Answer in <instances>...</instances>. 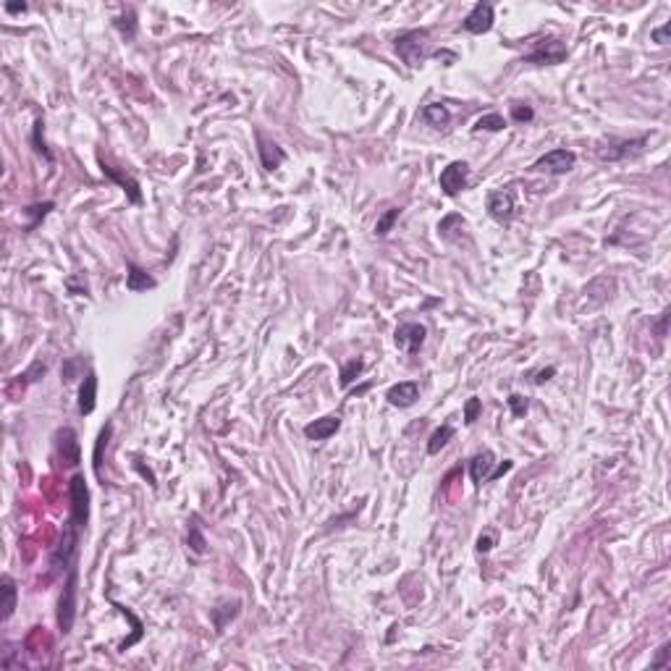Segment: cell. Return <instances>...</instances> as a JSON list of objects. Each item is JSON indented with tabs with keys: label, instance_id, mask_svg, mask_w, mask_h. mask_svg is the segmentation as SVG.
Instances as JSON below:
<instances>
[{
	"label": "cell",
	"instance_id": "6da1fadb",
	"mask_svg": "<svg viewBox=\"0 0 671 671\" xmlns=\"http://www.w3.org/2000/svg\"><path fill=\"white\" fill-rule=\"evenodd\" d=\"M396 53L409 68H417L430 55V32L428 29H409L396 37Z\"/></svg>",
	"mask_w": 671,
	"mask_h": 671
},
{
	"label": "cell",
	"instance_id": "7a4b0ae2",
	"mask_svg": "<svg viewBox=\"0 0 671 671\" xmlns=\"http://www.w3.org/2000/svg\"><path fill=\"white\" fill-rule=\"evenodd\" d=\"M77 592H79V569L77 564L68 569V577L63 582V590L58 595V630L61 634H68L74 630V621H77Z\"/></svg>",
	"mask_w": 671,
	"mask_h": 671
},
{
	"label": "cell",
	"instance_id": "3957f363",
	"mask_svg": "<svg viewBox=\"0 0 671 671\" xmlns=\"http://www.w3.org/2000/svg\"><path fill=\"white\" fill-rule=\"evenodd\" d=\"M68 501H71V522L84 530L87 522H90V488H87V480L84 474H74L71 483H68Z\"/></svg>",
	"mask_w": 671,
	"mask_h": 671
},
{
	"label": "cell",
	"instance_id": "277c9868",
	"mask_svg": "<svg viewBox=\"0 0 671 671\" xmlns=\"http://www.w3.org/2000/svg\"><path fill=\"white\" fill-rule=\"evenodd\" d=\"M564 61H566V45L559 37H543L525 55V63H535V66H559Z\"/></svg>",
	"mask_w": 671,
	"mask_h": 671
},
{
	"label": "cell",
	"instance_id": "5b68a950",
	"mask_svg": "<svg viewBox=\"0 0 671 671\" xmlns=\"http://www.w3.org/2000/svg\"><path fill=\"white\" fill-rule=\"evenodd\" d=\"M574 163H577V155H574L572 150L556 147V150L545 152V155H540V158L532 163V171L548 173V176H564V173H569L572 168H574Z\"/></svg>",
	"mask_w": 671,
	"mask_h": 671
},
{
	"label": "cell",
	"instance_id": "8992f818",
	"mask_svg": "<svg viewBox=\"0 0 671 671\" xmlns=\"http://www.w3.org/2000/svg\"><path fill=\"white\" fill-rule=\"evenodd\" d=\"M648 145V137H637V139H624V142H611L605 147H598V158L603 163H619V160L637 158Z\"/></svg>",
	"mask_w": 671,
	"mask_h": 671
},
{
	"label": "cell",
	"instance_id": "52a82bcc",
	"mask_svg": "<svg viewBox=\"0 0 671 671\" xmlns=\"http://www.w3.org/2000/svg\"><path fill=\"white\" fill-rule=\"evenodd\" d=\"M55 451H58V459L63 467H77L81 461V448H79V438H77V430L74 428H61L55 433Z\"/></svg>",
	"mask_w": 671,
	"mask_h": 671
},
{
	"label": "cell",
	"instance_id": "ba28073f",
	"mask_svg": "<svg viewBox=\"0 0 671 671\" xmlns=\"http://www.w3.org/2000/svg\"><path fill=\"white\" fill-rule=\"evenodd\" d=\"M467 179H470V166L464 160H454L441 171L438 181H441V189H443L446 197H457L461 189L467 186Z\"/></svg>",
	"mask_w": 671,
	"mask_h": 671
},
{
	"label": "cell",
	"instance_id": "9c48e42d",
	"mask_svg": "<svg viewBox=\"0 0 671 671\" xmlns=\"http://www.w3.org/2000/svg\"><path fill=\"white\" fill-rule=\"evenodd\" d=\"M514 210H517V202H514L512 189H499V192H490L488 194V212H490L493 221L509 223L514 218Z\"/></svg>",
	"mask_w": 671,
	"mask_h": 671
},
{
	"label": "cell",
	"instance_id": "30bf717a",
	"mask_svg": "<svg viewBox=\"0 0 671 671\" xmlns=\"http://www.w3.org/2000/svg\"><path fill=\"white\" fill-rule=\"evenodd\" d=\"M425 336H428V328L420 326V323H404L396 328V346L404 349L407 354H417L425 343Z\"/></svg>",
	"mask_w": 671,
	"mask_h": 671
},
{
	"label": "cell",
	"instance_id": "8fae6325",
	"mask_svg": "<svg viewBox=\"0 0 671 671\" xmlns=\"http://www.w3.org/2000/svg\"><path fill=\"white\" fill-rule=\"evenodd\" d=\"M461 27H464V32H470V34H485V32H490L493 29V6L490 3H477V6H472V11L464 16Z\"/></svg>",
	"mask_w": 671,
	"mask_h": 671
},
{
	"label": "cell",
	"instance_id": "7c38bea8",
	"mask_svg": "<svg viewBox=\"0 0 671 671\" xmlns=\"http://www.w3.org/2000/svg\"><path fill=\"white\" fill-rule=\"evenodd\" d=\"M385 399H388L391 407H399V409L412 407V404L420 399V383H414V381L396 383V385H391V388L385 391Z\"/></svg>",
	"mask_w": 671,
	"mask_h": 671
},
{
	"label": "cell",
	"instance_id": "4fadbf2b",
	"mask_svg": "<svg viewBox=\"0 0 671 671\" xmlns=\"http://www.w3.org/2000/svg\"><path fill=\"white\" fill-rule=\"evenodd\" d=\"M100 166H103V173H106V179H110L113 184H119L126 194H129V199H132L134 205H142V189H139V181L137 179H132L129 173L119 171V168H113V166H108L106 160L100 158Z\"/></svg>",
	"mask_w": 671,
	"mask_h": 671
},
{
	"label": "cell",
	"instance_id": "5bb4252c",
	"mask_svg": "<svg viewBox=\"0 0 671 671\" xmlns=\"http://www.w3.org/2000/svg\"><path fill=\"white\" fill-rule=\"evenodd\" d=\"M339 428H341V417L339 414H328V417H320V420L304 425V435L310 441H328L330 435L339 433Z\"/></svg>",
	"mask_w": 671,
	"mask_h": 671
},
{
	"label": "cell",
	"instance_id": "9a60e30c",
	"mask_svg": "<svg viewBox=\"0 0 671 671\" xmlns=\"http://www.w3.org/2000/svg\"><path fill=\"white\" fill-rule=\"evenodd\" d=\"M257 145H260V160H263V166L268 168V171H276V168L283 166L286 152H283L276 142H270V139H265L263 134H257Z\"/></svg>",
	"mask_w": 671,
	"mask_h": 671
},
{
	"label": "cell",
	"instance_id": "2e32d148",
	"mask_svg": "<svg viewBox=\"0 0 671 671\" xmlns=\"http://www.w3.org/2000/svg\"><path fill=\"white\" fill-rule=\"evenodd\" d=\"M94 404H97V375L90 370L79 388V414H92Z\"/></svg>",
	"mask_w": 671,
	"mask_h": 671
},
{
	"label": "cell",
	"instance_id": "e0dca14e",
	"mask_svg": "<svg viewBox=\"0 0 671 671\" xmlns=\"http://www.w3.org/2000/svg\"><path fill=\"white\" fill-rule=\"evenodd\" d=\"M0 595H3V621H8L14 617L16 601H19V588H16V579L11 574L0 577Z\"/></svg>",
	"mask_w": 671,
	"mask_h": 671
},
{
	"label": "cell",
	"instance_id": "ac0fdd59",
	"mask_svg": "<svg viewBox=\"0 0 671 671\" xmlns=\"http://www.w3.org/2000/svg\"><path fill=\"white\" fill-rule=\"evenodd\" d=\"M493 454L490 451H483V454H474L472 459H470V477H472L477 485H483V483H488V477H490V472H493Z\"/></svg>",
	"mask_w": 671,
	"mask_h": 671
},
{
	"label": "cell",
	"instance_id": "d6986e66",
	"mask_svg": "<svg viewBox=\"0 0 671 671\" xmlns=\"http://www.w3.org/2000/svg\"><path fill=\"white\" fill-rule=\"evenodd\" d=\"M158 286V281L150 276L147 270H142L139 265L129 263V273H126V289L129 291H147V289H155Z\"/></svg>",
	"mask_w": 671,
	"mask_h": 671
},
{
	"label": "cell",
	"instance_id": "ffe728a7",
	"mask_svg": "<svg viewBox=\"0 0 671 671\" xmlns=\"http://www.w3.org/2000/svg\"><path fill=\"white\" fill-rule=\"evenodd\" d=\"M422 121L435 126V129H441V126H446L451 121V110L443 103H430V106L422 108Z\"/></svg>",
	"mask_w": 671,
	"mask_h": 671
},
{
	"label": "cell",
	"instance_id": "44dd1931",
	"mask_svg": "<svg viewBox=\"0 0 671 671\" xmlns=\"http://www.w3.org/2000/svg\"><path fill=\"white\" fill-rule=\"evenodd\" d=\"M451 438H454V428H451L448 422L446 425H441V428H435L433 435H430V441H428V454L435 457L441 448H446V443L451 441Z\"/></svg>",
	"mask_w": 671,
	"mask_h": 671
},
{
	"label": "cell",
	"instance_id": "7402d4cb",
	"mask_svg": "<svg viewBox=\"0 0 671 671\" xmlns=\"http://www.w3.org/2000/svg\"><path fill=\"white\" fill-rule=\"evenodd\" d=\"M474 132H503L506 129V119L501 113H485L483 119L474 121Z\"/></svg>",
	"mask_w": 671,
	"mask_h": 671
},
{
	"label": "cell",
	"instance_id": "603a6c76",
	"mask_svg": "<svg viewBox=\"0 0 671 671\" xmlns=\"http://www.w3.org/2000/svg\"><path fill=\"white\" fill-rule=\"evenodd\" d=\"M399 215H401V208H391V210H385L378 218V223H375V234L378 237H388L391 234V228H394V223L399 221Z\"/></svg>",
	"mask_w": 671,
	"mask_h": 671
},
{
	"label": "cell",
	"instance_id": "cb8c5ba5",
	"mask_svg": "<svg viewBox=\"0 0 671 671\" xmlns=\"http://www.w3.org/2000/svg\"><path fill=\"white\" fill-rule=\"evenodd\" d=\"M362 370H365V362H362V359H349V362L341 368V385H343V388H349V385H352V383L362 375Z\"/></svg>",
	"mask_w": 671,
	"mask_h": 671
},
{
	"label": "cell",
	"instance_id": "d4e9b609",
	"mask_svg": "<svg viewBox=\"0 0 671 671\" xmlns=\"http://www.w3.org/2000/svg\"><path fill=\"white\" fill-rule=\"evenodd\" d=\"M110 430H113V425L108 422L106 428L100 430V435H97V443H94V472H97V474H103V448L108 446Z\"/></svg>",
	"mask_w": 671,
	"mask_h": 671
},
{
	"label": "cell",
	"instance_id": "484cf974",
	"mask_svg": "<svg viewBox=\"0 0 671 671\" xmlns=\"http://www.w3.org/2000/svg\"><path fill=\"white\" fill-rule=\"evenodd\" d=\"M237 614H239V601H231V603H228V611H221V605H218V608H212V621H215V630L223 632V627L231 621V619L237 617Z\"/></svg>",
	"mask_w": 671,
	"mask_h": 671
},
{
	"label": "cell",
	"instance_id": "4316f807",
	"mask_svg": "<svg viewBox=\"0 0 671 671\" xmlns=\"http://www.w3.org/2000/svg\"><path fill=\"white\" fill-rule=\"evenodd\" d=\"M42 126H45V123H42V119L34 121V132H32V145H34V150H37V152H40V155L45 160H48V163H53V160H55L53 152H50V150L45 147V139H42Z\"/></svg>",
	"mask_w": 671,
	"mask_h": 671
},
{
	"label": "cell",
	"instance_id": "83f0119b",
	"mask_svg": "<svg viewBox=\"0 0 671 671\" xmlns=\"http://www.w3.org/2000/svg\"><path fill=\"white\" fill-rule=\"evenodd\" d=\"M186 543L192 545V551L194 553H205V535H202V530H199L197 525V517H192V525H189V538H186Z\"/></svg>",
	"mask_w": 671,
	"mask_h": 671
},
{
	"label": "cell",
	"instance_id": "f1b7e54d",
	"mask_svg": "<svg viewBox=\"0 0 671 671\" xmlns=\"http://www.w3.org/2000/svg\"><path fill=\"white\" fill-rule=\"evenodd\" d=\"M53 208H55L53 202H42V205H32V208H27L24 212H27V215H32V223L27 226L29 231H34V228L40 226L42 218H45V215H48L50 210H53Z\"/></svg>",
	"mask_w": 671,
	"mask_h": 671
},
{
	"label": "cell",
	"instance_id": "f546056e",
	"mask_svg": "<svg viewBox=\"0 0 671 671\" xmlns=\"http://www.w3.org/2000/svg\"><path fill=\"white\" fill-rule=\"evenodd\" d=\"M480 412H483V401L477 396H470L467 404H464V425H474L477 417H480Z\"/></svg>",
	"mask_w": 671,
	"mask_h": 671
},
{
	"label": "cell",
	"instance_id": "4dcf8cb0",
	"mask_svg": "<svg viewBox=\"0 0 671 671\" xmlns=\"http://www.w3.org/2000/svg\"><path fill=\"white\" fill-rule=\"evenodd\" d=\"M512 119L517 121V123H530V121L535 119V110H532L530 106H525V103H514Z\"/></svg>",
	"mask_w": 671,
	"mask_h": 671
},
{
	"label": "cell",
	"instance_id": "1f68e13d",
	"mask_svg": "<svg viewBox=\"0 0 671 671\" xmlns=\"http://www.w3.org/2000/svg\"><path fill=\"white\" fill-rule=\"evenodd\" d=\"M506 401H509V409H512L514 417H525L527 409H530V401H527L525 396H519V394H512Z\"/></svg>",
	"mask_w": 671,
	"mask_h": 671
},
{
	"label": "cell",
	"instance_id": "d6a6232c",
	"mask_svg": "<svg viewBox=\"0 0 671 671\" xmlns=\"http://www.w3.org/2000/svg\"><path fill=\"white\" fill-rule=\"evenodd\" d=\"M669 653H671V650H669V643L661 645V648H658V656L653 658V661H650V666H653V669H666V666H671Z\"/></svg>",
	"mask_w": 671,
	"mask_h": 671
},
{
	"label": "cell",
	"instance_id": "836d02e7",
	"mask_svg": "<svg viewBox=\"0 0 671 671\" xmlns=\"http://www.w3.org/2000/svg\"><path fill=\"white\" fill-rule=\"evenodd\" d=\"M493 545H496V535H493V532H485V535L477 538V551L480 553H488Z\"/></svg>",
	"mask_w": 671,
	"mask_h": 671
},
{
	"label": "cell",
	"instance_id": "e575fe53",
	"mask_svg": "<svg viewBox=\"0 0 671 671\" xmlns=\"http://www.w3.org/2000/svg\"><path fill=\"white\" fill-rule=\"evenodd\" d=\"M669 34H671V24H663L661 29H653V32H650L653 42H658V45H666V42H669Z\"/></svg>",
	"mask_w": 671,
	"mask_h": 671
},
{
	"label": "cell",
	"instance_id": "d590c367",
	"mask_svg": "<svg viewBox=\"0 0 671 671\" xmlns=\"http://www.w3.org/2000/svg\"><path fill=\"white\" fill-rule=\"evenodd\" d=\"M553 375H556V368H545V370H538L535 375H532V383L535 385H543L545 381H551Z\"/></svg>",
	"mask_w": 671,
	"mask_h": 671
},
{
	"label": "cell",
	"instance_id": "8d00e7d4",
	"mask_svg": "<svg viewBox=\"0 0 671 671\" xmlns=\"http://www.w3.org/2000/svg\"><path fill=\"white\" fill-rule=\"evenodd\" d=\"M512 467H514L512 461H509V459H503V461H501V464H499V467H496V470L490 472V477H488V483H490V480H499V477H503V474L509 472Z\"/></svg>",
	"mask_w": 671,
	"mask_h": 671
},
{
	"label": "cell",
	"instance_id": "74e56055",
	"mask_svg": "<svg viewBox=\"0 0 671 671\" xmlns=\"http://www.w3.org/2000/svg\"><path fill=\"white\" fill-rule=\"evenodd\" d=\"M6 11H8V14H19V11H27V3H6Z\"/></svg>",
	"mask_w": 671,
	"mask_h": 671
}]
</instances>
